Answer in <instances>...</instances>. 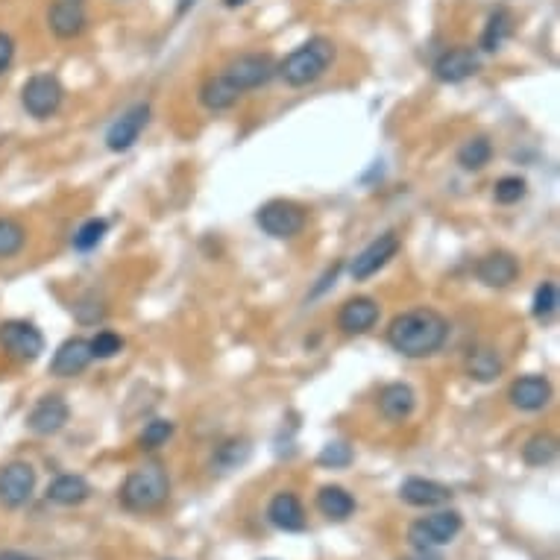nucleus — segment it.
<instances>
[{"instance_id":"f257e3e1","label":"nucleus","mask_w":560,"mask_h":560,"mask_svg":"<svg viewBox=\"0 0 560 560\" xmlns=\"http://www.w3.org/2000/svg\"><path fill=\"white\" fill-rule=\"evenodd\" d=\"M388 346L405 358H429L449 338V320L434 308H411L390 320Z\"/></svg>"},{"instance_id":"f03ea898","label":"nucleus","mask_w":560,"mask_h":560,"mask_svg":"<svg viewBox=\"0 0 560 560\" xmlns=\"http://www.w3.org/2000/svg\"><path fill=\"white\" fill-rule=\"evenodd\" d=\"M332 62H335V44L323 36H314L285 56V62L279 65V74L291 88L314 86L332 68Z\"/></svg>"},{"instance_id":"7ed1b4c3","label":"nucleus","mask_w":560,"mask_h":560,"mask_svg":"<svg viewBox=\"0 0 560 560\" xmlns=\"http://www.w3.org/2000/svg\"><path fill=\"white\" fill-rule=\"evenodd\" d=\"M171 493V478L168 470L159 461H150L138 470H132L121 487V505L132 514L156 511Z\"/></svg>"},{"instance_id":"20e7f679","label":"nucleus","mask_w":560,"mask_h":560,"mask_svg":"<svg viewBox=\"0 0 560 560\" xmlns=\"http://www.w3.org/2000/svg\"><path fill=\"white\" fill-rule=\"evenodd\" d=\"M464 528V519L458 511H437L431 517L417 519L411 528H408V540L414 549L420 552H429V549H437V546H446L452 543Z\"/></svg>"},{"instance_id":"39448f33","label":"nucleus","mask_w":560,"mask_h":560,"mask_svg":"<svg viewBox=\"0 0 560 560\" xmlns=\"http://www.w3.org/2000/svg\"><path fill=\"white\" fill-rule=\"evenodd\" d=\"M62 100H65V88L53 74H33L21 88V106L36 121H47L50 115H56Z\"/></svg>"},{"instance_id":"423d86ee","label":"nucleus","mask_w":560,"mask_h":560,"mask_svg":"<svg viewBox=\"0 0 560 560\" xmlns=\"http://www.w3.org/2000/svg\"><path fill=\"white\" fill-rule=\"evenodd\" d=\"M276 71H279V65L270 53H241L238 59H232L226 65L223 77L244 94V91L267 86L276 77Z\"/></svg>"},{"instance_id":"0eeeda50","label":"nucleus","mask_w":560,"mask_h":560,"mask_svg":"<svg viewBox=\"0 0 560 560\" xmlns=\"http://www.w3.org/2000/svg\"><path fill=\"white\" fill-rule=\"evenodd\" d=\"M256 223L270 238H297L305 229V209L294 200H270L259 209Z\"/></svg>"},{"instance_id":"6e6552de","label":"nucleus","mask_w":560,"mask_h":560,"mask_svg":"<svg viewBox=\"0 0 560 560\" xmlns=\"http://www.w3.org/2000/svg\"><path fill=\"white\" fill-rule=\"evenodd\" d=\"M0 346L15 361H36L44 352V335L27 320H6L0 323Z\"/></svg>"},{"instance_id":"1a4fd4ad","label":"nucleus","mask_w":560,"mask_h":560,"mask_svg":"<svg viewBox=\"0 0 560 560\" xmlns=\"http://www.w3.org/2000/svg\"><path fill=\"white\" fill-rule=\"evenodd\" d=\"M36 490V470L27 461H12L0 470V505L9 511L24 508Z\"/></svg>"},{"instance_id":"9d476101","label":"nucleus","mask_w":560,"mask_h":560,"mask_svg":"<svg viewBox=\"0 0 560 560\" xmlns=\"http://www.w3.org/2000/svg\"><path fill=\"white\" fill-rule=\"evenodd\" d=\"M396 253H399V238H396V232L379 235L376 241H370V244L352 259V264H349L352 279H355V282H364V279L376 276Z\"/></svg>"},{"instance_id":"9b49d317","label":"nucleus","mask_w":560,"mask_h":560,"mask_svg":"<svg viewBox=\"0 0 560 560\" xmlns=\"http://www.w3.org/2000/svg\"><path fill=\"white\" fill-rule=\"evenodd\" d=\"M478 68H481V59H478V53H475L473 47H452V50H443L437 56V62H434L431 71H434V77L440 83L455 86V83H464V80L475 77Z\"/></svg>"},{"instance_id":"f8f14e48","label":"nucleus","mask_w":560,"mask_h":560,"mask_svg":"<svg viewBox=\"0 0 560 560\" xmlns=\"http://www.w3.org/2000/svg\"><path fill=\"white\" fill-rule=\"evenodd\" d=\"M47 27L56 39H77L88 27L86 9L80 0H53L47 9Z\"/></svg>"},{"instance_id":"ddd939ff","label":"nucleus","mask_w":560,"mask_h":560,"mask_svg":"<svg viewBox=\"0 0 560 560\" xmlns=\"http://www.w3.org/2000/svg\"><path fill=\"white\" fill-rule=\"evenodd\" d=\"M147 121H150V106H147V103H135L132 109H127V112L109 127V132H106V147H109L112 153L130 150L132 144L138 141V135L147 127Z\"/></svg>"},{"instance_id":"4468645a","label":"nucleus","mask_w":560,"mask_h":560,"mask_svg":"<svg viewBox=\"0 0 560 560\" xmlns=\"http://www.w3.org/2000/svg\"><path fill=\"white\" fill-rule=\"evenodd\" d=\"M68 417H71L68 402H65L59 393H50V396H42V399L33 405V411L27 414V426H30V431L42 434V437H50V434L65 429Z\"/></svg>"},{"instance_id":"2eb2a0df","label":"nucleus","mask_w":560,"mask_h":560,"mask_svg":"<svg viewBox=\"0 0 560 560\" xmlns=\"http://www.w3.org/2000/svg\"><path fill=\"white\" fill-rule=\"evenodd\" d=\"M379 314L382 308L373 297H352L338 311V329L344 335H367L379 323Z\"/></svg>"},{"instance_id":"dca6fc26","label":"nucleus","mask_w":560,"mask_h":560,"mask_svg":"<svg viewBox=\"0 0 560 560\" xmlns=\"http://www.w3.org/2000/svg\"><path fill=\"white\" fill-rule=\"evenodd\" d=\"M91 361H94V355H91V346H88L86 338H68L53 352L50 373L59 376V379H74L86 370Z\"/></svg>"},{"instance_id":"f3484780","label":"nucleus","mask_w":560,"mask_h":560,"mask_svg":"<svg viewBox=\"0 0 560 560\" xmlns=\"http://www.w3.org/2000/svg\"><path fill=\"white\" fill-rule=\"evenodd\" d=\"M399 496L405 505L411 508H437V505H446L452 499V487L440 484V481H431V478H405L402 487H399Z\"/></svg>"},{"instance_id":"a211bd4d","label":"nucleus","mask_w":560,"mask_h":560,"mask_svg":"<svg viewBox=\"0 0 560 560\" xmlns=\"http://www.w3.org/2000/svg\"><path fill=\"white\" fill-rule=\"evenodd\" d=\"M475 276L487 288H508L511 282H517L519 261L511 253H505V250L487 253L484 259H478V264H475Z\"/></svg>"},{"instance_id":"6ab92c4d","label":"nucleus","mask_w":560,"mask_h":560,"mask_svg":"<svg viewBox=\"0 0 560 560\" xmlns=\"http://www.w3.org/2000/svg\"><path fill=\"white\" fill-rule=\"evenodd\" d=\"M508 399L519 411H540L552 399V385L546 376H519L508 390Z\"/></svg>"},{"instance_id":"aec40b11","label":"nucleus","mask_w":560,"mask_h":560,"mask_svg":"<svg viewBox=\"0 0 560 560\" xmlns=\"http://www.w3.org/2000/svg\"><path fill=\"white\" fill-rule=\"evenodd\" d=\"M417 408V393L405 382H390L379 393V411L390 423H405Z\"/></svg>"},{"instance_id":"412c9836","label":"nucleus","mask_w":560,"mask_h":560,"mask_svg":"<svg viewBox=\"0 0 560 560\" xmlns=\"http://www.w3.org/2000/svg\"><path fill=\"white\" fill-rule=\"evenodd\" d=\"M267 519L279 531H305V508L294 493H276L267 505Z\"/></svg>"},{"instance_id":"4be33fe9","label":"nucleus","mask_w":560,"mask_h":560,"mask_svg":"<svg viewBox=\"0 0 560 560\" xmlns=\"http://www.w3.org/2000/svg\"><path fill=\"white\" fill-rule=\"evenodd\" d=\"M91 496V484L83 475H59L47 487V502L62 505V508H77Z\"/></svg>"},{"instance_id":"5701e85b","label":"nucleus","mask_w":560,"mask_h":560,"mask_svg":"<svg viewBox=\"0 0 560 560\" xmlns=\"http://www.w3.org/2000/svg\"><path fill=\"white\" fill-rule=\"evenodd\" d=\"M464 370H467V376H470L473 382L490 385V382H496V379L502 376L505 364H502V358H499L496 349H490V346H475V349H470L467 361H464Z\"/></svg>"},{"instance_id":"b1692460","label":"nucleus","mask_w":560,"mask_h":560,"mask_svg":"<svg viewBox=\"0 0 560 560\" xmlns=\"http://www.w3.org/2000/svg\"><path fill=\"white\" fill-rule=\"evenodd\" d=\"M317 511L326 519L344 522L355 514V499H352V493H346L341 484H326L317 493Z\"/></svg>"},{"instance_id":"393cba45","label":"nucleus","mask_w":560,"mask_h":560,"mask_svg":"<svg viewBox=\"0 0 560 560\" xmlns=\"http://www.w3.org/2000/svg\"><path fill=\"white\" fill-rule=\"evenodd\" d=\"M200 103L209 109V112H226V109H232L235 103H238V97H241V91L232 86L223 74H217V77H209L203 86H200Z\"/></svg>"},{"instance_id":"a878e982","label":"nucleus","mask_w":560,"mask_h":560,"mask_svg":"<svg viewBox=\"0 0 560 560\" xmlns=\"http://www.w3.org/2000/svg\"><path fill=\"white\" fill-rule=\"evenodd\" d=\"M511 33H514V18H511V12H508V9H496V12L490 15V21H487L484 33H481V50L496 53L502 44L511 39Z\"/></svg>"},{"instance_id":"bb28decb","label":"nucleus","mask_w":560,"mask_h":560,"mask_svg":"<svg viewBox=\"0 0 560 560\" xmlns=\"http://www.w3.org/2000/svg\"><path fill=\"white\" fill-rule=\"evenodd\" d=\"M247 458H250V440L232 437V440H226V443L217 446L212 467H215L217 473H229V470H238L241 464H247Z\"/></svg>"},{"instance_id":"cd10ccee","label":"nucleus","mask_w":560,"mask_h":560,"mask_svg":"<svg viewBox=\"0 0 560 560\" xmlns=\"http://www.w3.org/2000/svg\"><path fill=\"white\" fill-rule=\"evenodd\" d=\"M558 455V440L552 434H534L522 446V461L528 467H549Z\"/></svg>"},{"instance_id":"c85d7f7f","label":"nucleus","mask_w":560,"mask_h":560,"mask_svg":"<svg viewBox=\"0 0 560 560\" xmlns=\"http://www.w3.org/2000/svg\"><path fill=\"white\" fill-rule=\"evenodd\" d=\"M490 159H493V144L487 135H475L458 150V165L464 171H481L484 165H490Z\"/></svg>"},{"instance_id":"c756f323","label":"nucleus","mask_w":560,"mask_h":560,"mask_svg":"<svg viewBox=\"0 0 560 560\" xmlns=\"http://www.w3.org/2000/svg\"><path fill=\"white\" fill-rule=\"evenodd\" d=\"M27 229L15 217H0V259H12L24 250Z\"/></svg>"},{"instance_id":"7c9ffc66","label":"nucleus","mask_w":560,"mask_h":560,"mask_svg":"<svg viewBox=\"0 0 560 560\" xmlns=\"http://www.w3.org/2000/svg\"><path fill=\"white\" fill-rule=\"evenodd\" d=\"M106 232H109V223H106L103 217H91V220H86V223L77 229V235H74V250H80V253L94 250V247L103 241Z\"/></svg>"},{"instance_id":"2f4dec72","label":"nucleus","mask_w":560,"mask_h":560,"mask_svg":"<svg viewBox=\"0 0 560 560\" xmlns=\"http://www.w3.org/2000/svg\"><path fill=\"white\" fill-rule=\"evenodd\" d=\"M355 461V452H352V446H346L341 440H335V443H326L323 446V452L317 455V464L320 467H326V470H344Z\"/></svg>"},{"instance_id":"473e14b6","label":"nucleus","mask_w":560,"mask_h":560,"mask_svg":"<svg viewBox=\"0 0 560 560\" xmlns=\"http://www.w3.org/2000/svg\"><path fill=\"white\" fill-rule=\"evenodd\" d=\"M560 297H558V285L555 282H543L534 294V302H531V314L537 320H549L555 311H558Z\"/></svg>"},{"instance_id":"72a5a7b5","label":"nucleus","mask_w":560,"mask_h":560,"mask_svg":"<svg viewBox=\"0 0 560 560\" xmlns=\"http://www.w3.org/2000/svg\"><path fill=\"white\" fill-rule=\"evenodd\" d=\"M525 191H528V182H525L522 176H502V179L493 185V197H496V203H502V206H514V203H519V200L525 197Z\"/></svg>"},{"instance_id":"f704fd0d","label":"nucleus","mask_w":560,"mask_h":560,"mask_svg":"<svg viewBox=\"0 0 560 560\" xmlns=\"http://www.w3.org/2000/svg\"><path fill=\"white\" fill-rule=\"evenodd\" d=\"M171 437V420H150V423L144 426V431H141V437H138V446H141V449H159V446H165Z\"/></svg>"},{"instance_id":"c9c22d12","label":"nucleus","mask_w":560,"mask_h":560,"mask_svg":"<svg viewBox=\"0 0 560 560\" xmlns=\"http://www.w3.org/2000/svg\"><path fill=\"white\" fill-rule=\"evenodd\" d=\"M88 346H91V355L94 358H115L121 349H124V338L121 335H115V332H109V329H103V332H97L91 341H88Z\"/></svg>"},{"instance_id":"e433bc0d","label":"nucleus","mask_w":560,"mask_h":560,"mask_svg":"<svg viewBox=\"0 0 560 560\" xmlns=\"http://www.w3.org/2000/svg\"><path fill=\"white\" fill-rule=\"evenodd\" d=\"M12 59H15V42H12V36H9V33H3V30H0V77L9 71Z\"/></svg>"},{"instance_id":"4c0bfd02","label":"nucleus","mask_w":560,"mask_h":560,"mask_svg":"<svg viewBox=\"0 0 560 560\" xmlns=\"http://www.w3.org/2000/svg\"><path fill=\"white\" fill-rule=\"evenodd\" d=\"M0 560H39V558L24 555V552H0Z\"/></svg>"},{"instance_id":"58836bf2","label":"nucleus","mask_w":560,"mask_h":560,"mask_svg":"<svg viewBox=\"0 0 560 560\" xmlns=\"http://www.w3.org/2000/svg\"><path fill=\"white\" fill-rule=\"evenodd\" d=\"M247 0H223V6H229V9H235V6H244Z\"/></svg>"},{"instance_id":"ea45409f","label":"nucleus","mask_w":560,"mask_h":560,"mask_svg":"<svg viewBox=\"0 0 560 560\" xmlns=\"http://www.w3.org/2000/svg\"><path fill=\"white\" fill-rule=\"evenodd\" d=\"M188 3H194V0H182V3H179V12H185V9H188Z\"/></svg>"}]
</instances>
